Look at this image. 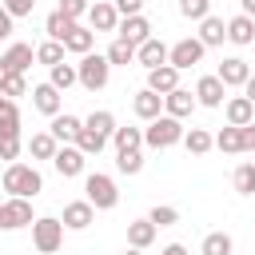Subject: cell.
<instances>
[{
	"label": "cell",
	"instance_id": "ab89813d",
	"mask_svg": "<svg viewBox=\"0 0 255 255\" xmlns=\"http://www.w3.org/2000/svg\"><path fill=\"white\" fill-rule=\"evenodd\" d=\"M0 96H8V100H16V96H28V80H24L20 72H8V76H0Z\"/></svg>",
	"mask_w": 255,
	"mask_h": 255
},
{
	"label": "cell",
	"instance_id": "f907efd6",
	"mask_svg": "<svg viewBox=\"0 0 255 255\" xmlns=\"http://www.w3.org/2000/svg\"><path fill=\"white\" fill-rule=\"evenodd\" d=\"M243 96H247V100H251V104H255V72H251V80H247V84H243Z\"/></svg>",
	"mask_w": 255,
	"mask_h": 255
},
{
	"label": "cell",
	"instance_id": "277c9868",
	"mask_svg": "<svg viewBox=\"0 0 255 255\" xmlns=\"http://www.w3.org/2000/svg\"><path fill=\"white\" fill-rule=\"evenodd\" d=\"M76 72H80V88H84V92H100V88H108V80H112V64H108V56H100V52L80 56Z\"/></svg>",
	"mask_w": 255,
	"mask_h": 255
},
{
	"label": "cell",
	"instance_id": "6f0895ef",
	"mask_svg": "<svg viewBox=\"0 0 255 255\" xmlns=\"http://www.w3.org/2000/svg\"><path fill=\"white\" fill-rule=\"evenodd\" d=\"M36 255H40V251H36Z\"/></svg>",
	"mask_w": 255,
	"mask_h": 255
},
{
	"label": "cell",
	"instance_id": "d590c367",
	"mask_svg": "<svg viewBox=\"0 0 255 255\" xmlns=\"http://www.w3.org/2000/svg\"><path fill=\"white\" fill-rule=\"evenodd\" d=\"M231 187H235L239 195H255V163H251V159L231 171Z\"/></svg>",
	"mask_w": 255,
	"mask_h": 255
},
{
	"label": "cell",
	"instance_id": "1f68e13d",
	"mask_svg": "<svg viewBox=\"0 0 255 255\" xmlns=\"http://www.w3.org/2000/svg\"><path fill=\"white\" fill-rule=\"evenodd\" d=\"M48 84H56L60 92H68L72 84H80V72H76V64H52V68H48Z\"/></svg>",
	"mask_w": 255,
	"mask_h": 255
},
{
	"label": "cell",
	"instance_id": "681fc988",
	"mask_svg": "<svg viewBox=\"0 0 255 255\" xmlns=\"http://www.w3.org/2000/svg\"><path fill=\"white\" fill-rule=\"evenodd\" d=\"M159 255H187V247H183V243H167Z\"/></svg>",
	"mask_w": 255,
	"mask_h": 255
},
{
	"label": "cell",
	"instance_id": "9f6ffc18",
	"mask_svg": "<svg viewBox=\"0 0 255 255\" xmlns=\"http://www.w3.org/2000/svg\"><path fill=\"white\" fill-rule=\"evenodd\" d=\"M251 155H255V151H251ZM251 163H255V159H251Z\"/></svg>",
	"mask_w": 255,
	"mask_h": 255
},
{
	"label": "cell",
	"instance_id": "cb8c5ba5",
	"mask_svg": "<svg viewBox=\"0 0 255 255\" xmlns=\"http://www.w3.org/2000/svg\"><path fill=\"white\" fill-rule=\"evenodd\" d=\"M199 40H203V48H219V44L227 40V20L203 16V20H199Z\"/></svg>",
	"mask_w": 255,
	"mask_h": 255
},
{
	"label": "cell",
	"instance_id": "c3c4849f",
	"mask_svg": "<svg viewBox=\"0 0 255 255\" xmlns=\"http://www.w3.org/2000/svg\"><path fill=\"white\" fill-rule=\"evenodd\" d=\"M243 151H255V124H243Z\"/></svg>",
	"mask_w": 255,
	"mask_h": 255
},
{
	"label": "cell",
	"instance_id": "f35d334b",
	"mask_svg": "<svg viewBox=\"0 0 255 255\" xmlns=\"http://www.w3.org/2000/svg\"><path fill=\"white\" fill-rule=\"evenodd\" d=\"M116 167L124 171V175H139L143 171V151L135 147V151H116Z\"/></svg>",
	"mask_w": 255,
	"mask_h": 255
},
{
	"label": "cell",
	"instance_id": "74e56055",
	"mask_svg": "<svg viewBox=\"0 0 255 255\" xmlns=\"http://www.w3.org/2000/svg\"><path fill=\"white\" fill-rule=\"evenodd\" d=\"M84 124H88L92 131H100V135H108V139H112V131H116V116H112L108 108H100V112H92V116H88Z\"/></svg>",
	"mask_w": 255,
	"mask_h": 255
},
{
	"label": "cell",
	"instance_id": "816d5d0a",
	"mask_svg": "<svg viewBox=\"0 0 255 255\" xmlns=\"http://www.w3.org/2000/svg\"><path fill=\"white\" fill-rule=\"evenodd\" d=\"M239 8H243V16H251V20H255V0H239Z\"/></svg>",
	"mask_w": 255,
	"mask_h": 255
},
{
	"label": "cell",
	"instance_id": "ac0fdd59",
	"mask_svg": "<svg viewBox=\"0 0 255 255\" xmlns=\"http://www.w3.org/2000/svg\"><path fill=\"white\" fill-rule=\"evenodd\" d=\"M167 52H171V48H167V44H163L159 36H151V40H143V44L135 48V60H139V64H143V68L151 72V68L167 64Z\"/></svg>",
	"mask_w": 255,
	"mask_h": 255
},
{
	"label": "cell",
	"instance_id": "8fae6325",
	"mask_svg": "<svg viewBox=\"0 0 255 255\" xmlns=\"http://www.w3.org/2000/svg\"><path fill=\"white\" fill-rule=\"evenodd\" d=\"M116 36L139 48L143 40H151V20H147L143 12H139V16H120V28H116Z\"/></svg>",
	"mask_w": 255,
	"mask_h": 255
},
{
	"label": "cell",
	"instance_id": "7a4b0ae2",
	"mask_svg": "<svg viewBox=\"0 0 255 255\" xmlns=\"http://www.w3.org/2000/svg\"><path fill=\"white\" fill-rule=\"evenodd\" d=\"M183 120H175V116H155L147 128H143V147H155V151H163V147H175V143H183Z\"/></svg>",
	"mask_w": 255,
	"mask_h": 255
},
{
	"label": "cell",
	"instance_id": "44dd1931",
	"mask_svg": "<svg viewBox=\"0 0 255 255\" xmlns=\"http://www.w3.org/2000/svg\"><path fill=\"white\" fill-rule=\"evenodd\" d=\"M155 231H159V227H155L147 215H143V219H131V223H128V247H139V251H147V247L155 243Z\"/></svg>",
	"mask_w": 255,
	"mask_h": 255
},
{
	"label": "cell",
	"instance_id": "836d02e7",
	"mask_svg": "<svg viewBox=\"0 0 255 255\" xmlns=\"http://www.w3.org/2000/svg\"><path fill=\"white\" fill-rule=\"evenodd\" d=\"M112 143H116V151H135V147H143V128H116Z\"/></svg>",
	"mask_w": 255,
	"mask_h": 255
},
{
	"label": "cell",
	"instance_id": "603a6c76",
	"mask_svg": "<svg viewBox=\"0 0 255 255\" xmlns=\"http://www.w3.org/2000/svg\"><path fill=\"white\" fill-rule=\"evenodd\" d=\"M80 128H84V120H80V116H68V112H60V116H52V128H48V131H52L60 143H76Z\"/></svg>",
	"mask_w": 255,
	"mask_h": 255
},
{
	"label": "cell",
	"instance_id": "ffe728a7",
	"mask_svg": "<svg viewBox=\"0 0 255 255\" xmlns=\"http://www.w3.org/2000/svg\"><path fill=\"white\" fill-rule=\"evenodd\" d=\"M147 88H151V92H159V96L175 92V88H179V68H171V64L151 68V72H147Z\"/></svg>",
	"mask_w": 255,
	"mask_h": 255
},
{
	"label": "cell",
	"instance_id": "b9f144b4",
	"mask_svg": "<svg viewBox=\"0 0 255 255\" xmlns=\"http://www.w3.org/2000/svg\"><path fill=\"white\" fill-rule=\"evenodd\" d=\"M179 12L187 20H203V16H211V0H179Z\"/></svg>",
	"mask_w": 255,
	"mask_h": 255
},
{
	"label": "cell",
	"instance_id": "4dcf8cb0",
	"mask_svg": "<svg viewBox=\"0 0 255 255\" xmlns=\"http://www.w3.org/2000/svg\"><path fill=\"white\" fill-rule=\"evenodd\" d=\"M0 139H20V108H16V100H8L4 112H0Z\"/></svg>",
	"mask_w": 255,
	"mask_h": 255
},
{
	"label": "cell",
	"instance_id": "4fadbf2b",
	"mask_svg": "<svg viewBox=\"0 0 255 255\" xmlns=\"http://www.w3.org/2000/svg\"><path fill=\"white\" fill-rule=\"evenodd\" d=\"M88 28H92V32H116V28H120V12H116V4L96 0V4L88 8Z\"/></svg>",
	"mask_w": 255,
	"mask_h": 255
},
{
	"label": "cell",
	"instance_id": "db71d44e",
	"mask_svg": "<svg viewBox=\"0 0 255 255\" xmlns=\"http://www.w3.org/2000/svg\"><path fill=\"white\" fill-rule=\"evenodd\" d=\"M0 227H4V203H0Z\"/></svg>",
	"mask_w": 255,
	"mask_h": 255
},
{
	"label": "cell",
	"instance_id": "ee69618b",
	"mask_svg": "<svg viewBox=\"0 0 255 255\" xmlns=\"http://www.w3.org/2000/svg\"><path fill=\"white\" fill-rule=\"evenodd\" d=\"M0 4H4L16 20H20V16H32V8H36V0H0Z\"/></svg>",
	"mask_w": 255,
	"mask_h": 255
},
{
	"label": "cell",
	"instance_id": "4316f807",
	"mask_svg": "<svg viewBox=\"0 0 255 255\" xmlns=\"http://www.w3.org/2000/svg\"><path fill=\"white\" fill-rule=\"evenodd\" d=\"M76 24H80V20H72V16H64V12L56 8V12L44 20V32H48V40H60V44H64V40H68V32H72Z\"/></svg>",
	"mask_w": 255,
	"mask_h": 255
},
{
	"label": "cell",
	"instance_id": "484cf974",
	"mask_svg": "<svg viewBox=\"0 0 255 255\" xmlns=\"http://www.w3.org/2000/svg\"><path fill=\"white\" fill-rule=\"evenodd\" d=\"M231 251H235V239L227 231H207L199 243V255H231Z\"/></svg>",
	"mask_w": 255,
	"mask_h": 255
},
{
	"label": "cell",
	"instance_id": "9c48e42d",
	"mask_svg": "<svg viewBox=\"0 0 255 255\" xmlns=\"http://www.w3.org/2000/svg\"><path fill=\"white\" fill-rule=\"evenodd\" d=\"M32 60H36V48L32 44H8L4 52H0V76H8V72H28L32 68Z\"/></svg>",
	"mask_w": 255,
	"mask_h": 255
},
{
	"label": "cell",
	"instance_id": "3957f363",
	"mask_svg": "<svg viewBox=\"0 0 255 255\" xmlns=\"http://www.w3.org/2000/svg\"><path fill=\"white\" fill-rule=\"evenodd\" d=\"M64 219H56V215H36V223H32V247L40 251V255H56L60 251V243H64Z\"/></svg>",
	"mask_w": 255,
	"mask_h": 255
},
{
	"label": "cell",
	"instance_id": "60d3db41",
	"mask_svg": "<svg viewBox=\"0 0 255 255\" xmlns=\"http://www.w3.org/2000/svg\"><path fill=\"white\" fill-rule=\"evenodd\" d=\"M147 219H151L155 227H171V223H179V207H171V203H155V207L147 211Z\"/></svg>",
	"mask_w": 255,
	"mask_h": 255
},
{
	"label": "cell",
	"instance_id": "5bb4252c",
	"mask_svg": "<svg viewBox=\"0 0 255 255\" xmlns=\"http://www.w3.org/2000/svg\"><path fill=\"white\" fill-rule=\"evenodd\" d=\"M64 227L68 231H84V227H92V219H96V207L88 203V199H72V203H64Z\"/></svg>",
	"mask_w": 255,
	"mask_h": 255
},
{
	"label": "cell",
	"instance_id": "f1b7e54d",
	"mask_svg": "<svg viewBox=\"0 0 255 255\" xmlns=\"http://www.w3.org/2000/svg\"><path fill=\"white\" fill-rule=\"evenodd\" d=\"M183 147H187L191 155H207V151L215 147V135H211L207 128H191V131H183Z\"/></svg>",
	"mask_w": 255,
	"mask_h": 255
},
{
	"label": "cell",
	"instance_id": "5b68a950",
	"mask_svg": "<svg viewBox=\"0 0 255 255\" xmlns=\"http://www.w3.org/2000/svg\"><path fill=\"white\" fill-rule=\"evenodd\" d=\"M84 199L96 207V211H112L116 203H120V191H116V179L112 175H104V171H92V175H84Z\"/></svg>",
	"mask_w": 255,
	"mask_h": 255
},
{
	"label": "cell",
	"instance_id": "8d00e7d4",
	"mask_svg": "<svg viewBox=\"0 0 255 255\" xmlns=\"http://www.w3.org/2000/svg\"><path fill=\"white\" fill-rule=\"evenodd\" d=\"M64 52H68V48H64L60 40H44V44H36V60L48 64V68H52V64H64Z\"/></svg>",
	"mask_w": 255,
	"mask_h": 255
},
{
	"label": "cell",
	"instance_id": "bcb514c9",
	"mask_svg": "<svg viewBox=\"0 0 255 255\" xmlns=\"http://www.w3.org/2000/svg\"><path fill=\"white\" fill-rule=\"evenodd\" d=\"M16 155H20V139H0V159L16 163Z\"/></svg>",
	"mask_w": 255,
	"mask_h": 255
},
{
	"label": "cell",
	"instance_id": "7402d4cb",
	"mask_svg": "<svg viewBox=\"0 0 255 255\" xmlns=\"http://www.w3.org/2000/svg\"><path fill=\"white\" fill-rule=\"evenodd\" d=\"M227 40H231V44H239V48L255 44V20H251V16H243V12H239V16H231V20H227Z\"/></svg>",
	"mask_w": 255,
	"mask_h": 255
},
{
	"label": "cell",
	"instance_id": "d6986e66",
	"mask_svg": "<svg viewBox=\"0 0 255 255\" xmlns=\"http://www.w3.org/2000/svg\"><path fill=\"white\" fill-rule=\"evenodd\" d=\"M223 116H227V124H235V128L255 124V104H251L247 96H231V100H223Z\"/></svg>",
	"mask_w": 255,
	"mask_h": 255
},
{
	"label": "cell",
	"instance_id": "30bf717a",
	"mask_svg": "<svg viewBox=\"0 0 255 255\" xmlns=\"http://www.w3.org/2000/svg\"><path fill=\"white\" fill-rule=\"evenodd\" d=\"M32 108L52 120V116L64 112V92H60L56 84H36V88H32Z\"/></svg>",
	"mask_w": 255,
	"mask_h": 255
},
{
	"label": "cell",
	"instance_id": "d6a6232c",
	"mask_svg": "<svg viewBox=\"0 0 255 255\" xmlns=\"http://www.w3.org/2000/svg\"><path fill=\"white\" fill-rule=\"evenodd\" d=\"M76 147L84 151V155H100L104 147H108V135H100V131H92L88 124L80 128V135H76Z\"/></svg>",
	"mask_w": 255,
	"mask_h": 255
},
{
	"label": "cell",
	"instance_id": "7bdbcfd3",
	"mask_svg": "<svg viewBox=\"0 0 255 255\" xmlns=\"http://www.w3.org/2000/svg\"><path fill=\"white\" fill-rule=\"evenodd\" d=\"M88 8H92L88 0H60V12H64V16H72V20L88 16Z\"/></svg>",
	"mask_w": 255,
	"mask_h": 255
},
{
	"label": "cell",
	"instance_id": "f6af8a7d",
	"mask_svg": "<svg viewBox=\"0 0 255 255\" xmlns=\"http://www.w3.org/2000/svg\"><path fill=\"white\" fill-rule=\"evenodd\" d=\"M12 32H16V16L0 4V40H12Z\"/></svg>",
	"mask_w": 255,
	"mask_h": 255
},
{
	"label": "cell",
	"instance_id": "d4e9b609",
	"mask_svg": "<svg viewBox=\"0 0 255 255\" xmlns=\"http://www.w3.org/2000/svg\"><path fill=\"white\" fill-rule=\"evenodd\" d=\"M24 147H28V155H32V159H52V155H56V147H60V139H56L52 131H36Z\"/></svg>",
	"mask_w": 255,
	"mask_h": 255
},
{
	"label": "cell",
	"instance_id": "7c38bea8",
	"mask_svg": "<svg viewBox=\"0 0 255 255\" xmlns=\"http://www.w3.org/2000/svg\"><path fill=\"white\" fill-rule=\"evenodd\" d=\"M223 96H227V84L219 76H199L195 80V100L199 108H223Z\"/></svg>",
	"mask_w": 255,
	"mask_h": 255
},
{
	"label": "cell",
	"instance_id": "11a10c76",
	"mask_svg": "<svg viewBox=\"0 0 255 255\" xmlns=\"http://www.w3.org/2000/svg\"><path fill=\"white\" fill-rule=\"evenodd\" d=\"M4 104H8V96H0V112H4Z\"/></svg>",
	"mask_w": 255,
	"mask_h": 255
},
{
	"label": "cell",
	"instance_id": "ba28073f",
	"mask_svg": "<svg viewBox=\"0 0 255 255\" xmlns=\"http://www.w3.org/2000/svg\"><path fill=\"white\" fill-rule=\"evenodd\" d=\"M84 163H88V155H84L76 143H60V147H56V155H52V167H56L64 179L84 175Z\"/></svg>",
	"mask_w": 255,
	"mask_h": 255
},
{
	"label": "cell",
	"instance_id": "e575fe53",
	"mask_svg": "<svg viewBox=\"0 0 255 255\" xmlns=\"http://www.w3.org/2000/svg\"><path fill=\"white\" fill-rule=\"evenodd\" d=\"M215 147H219V151H227V155H239V151H243V128L227 124V128L215 135Z\"/></svg>",
	"mask_w": 255,
	"mask_h": 255
},
{
	"label": "cell",
	"instance_id": "83f0119b",
	"mask_svg": "<svg viewBox=\"0 0 255 255\" xmlns=\"http://www.w3.org/2000/svg\"><path fill=\"white\" fill-rule=\"evenodd\" d=\"M92 44H96V32H92V28H84V24H76V28L68 32V40H64V48H68V52H76V56H88V52H92Z\"/></svg>",
	"mask_w": 255,
	"mask_h": 255
},
{
	"label": "cell",
	"instance_id": "f546056e",
	"mask_svg": "<svg viewBox=\"0 0 255 255\" xmlns=\"http://www.w3.org/2000/svg\"><path fill=\"white\" fill-rule=\"evenodd\" d=\"M104 56H108V64H112V68H128V64L135 60V44H128V40H120V36H116V40L108 44V52H104Z\"/></svg>",
	"mask_w": 255,
	"mask_h": 255
},
{
	"label": "cell",
	"instance_id": "7dc6e473",
	"mask_svg": "<svg viewBox=\"0 0 255 255\" xmlns=\"http://www.w3.org/2000/svg\"><path fill=\"white\" fill-rule=\"evenodd\" d=\"M116 12L120 16H139L143 12V0H116Z\"/></svg>",
	"mask_w": 255,
	"mask_h": 255
},
{
	"label": "cell",
	"instance_id": "2e32d148",
	"mask_svg": "<svg viewBox=\"0 0 255 255\" xmlns=\"http://www.w3.org/2000/svg\"><path fill=\"white\" fill-rule=\"evenodd\" d=\"M227 88H243L247 80H251V68H247V60L243 56H227L223 64H219V72H215Z\"/></svg>",
	"mask_w": 255,
	"mask_h": 255
},
{
	"label": "cell",
	"instance_id": "9a60e30c",
	"mask_svg": "<svg viewBox=\"0 0 255 255\" xmlns=\"http://www.w3.org/2000/svg\"><path fill=\"white\" fill-rule=\"evenodd\" d=\"M195 108H199V100H195V92H187V88H175V92L163 96V112L175 116V120H187Z\"/></svg>",
	"mask_w": 255,
	"mask_h": 255
},
{
	"label": "cell",
	"instance_id": "8992f818",
	"mask_svg": "<svg viewBox=\"0 0 255 255\" xmlns=\"http://www.w3.org/2000/svg\"><path fill=\"white\" fill-rule=\"evenodd\" d=\"M203 40L199 36H183V40H175L171 44V52H167V64L171 68H179V72H187V68H195L199 60H203Z\"/></svg>",
	"mask_w": 255,
	"mask_h": 255
},
{
	"label": "cell",
	"instance_id": "f5cc1de1",
	"mask_svg": "<svg viewBox=\"0 0 255 255\" xmlns=\"http://www.w3.org/2000/svg\"><path fill=\"white\" fill-rule=\"evenodd\" d=\"M124 255H143V251H139V247H128V251H124Z\"/></svg>",
	"mask_w": 255,
	"mask_h": 255
},
{
	"label": "cell",
	"instance_id": "6da1fadb",
	"mask_svg": "<svg viewBox=\"0 0 255 255\" xmlns=\"http://www.w3.org/2000/svg\"><path fill=\"white\" fill-rule=\"evenodd\" d=\"M0 183H4L8 195H24V199H36V195L44 191V175H40L32 163H20V159L4 167V179H0Z\"/></svg>",
	"mask_w": 255,
	"mask_h": 255
},
{
	"label": "cell",
	"instance_id": "e0dca14e",
	"mask_svg": "<svg viewBox=\"0 0 255 255\" xmlns=\"http://www.w3.org/2000/svg\"><path fill=\"white\" fill-rule=\"evenodd\" d=\"M131 112H135L143 124H151L155 116H163V96H159V92H151V88H143V92H135Z\"/></svg>",
	"mask_w": 255,
	"mask_h": 255
},
{
	"label": "cell",
	"instance_id": "52a82bcc",
	"mask_svg": "<svg viewBox=\"0 0 255 255\" xmlns=\"http://www.w3.org/2000/svg\"><path fill=\"white\" fill-rule=\"evenodd\" d=\"M36 215H32V199L24 195H8L4 199V227L0 231H20V227H32Z\"/></svg>",
	"mask_w": 255,
	"mask_h": 255
}]
</instances>
